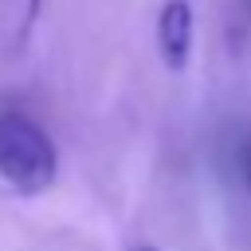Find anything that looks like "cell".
I'll use <instances>...</instances> for the list:
<instances>
[{"label": "cell", "instance_id": "5", "mask_svg": "<svg viewBox=\"0 0 251 251\" xmlns=\"http://www.w3.org/2000/svg\"><path fill=\"white\" fill-rule=\"evenodd\" d=\"M137 251H153V247H137Z\"/></svg>", "mask_w": 251, "mask_h": 251}, {"label": "cell", "instance_id": "4", "mask_svg": "<svg viewBox=\"0 0 251 251\" xmlns=\"http://www.w3.org/2000/svg\"><path fill=\"white\" fill-rule=\"evenodd\" d=\"M243 173H247V188H251V141H247V157H243Z\"/></svg>", "mask_w": 251, "mask_h": 251}, {"label": "cell", "instance_id": "1", "mask_svg": "<svg viewBox=\"0 0 251 251\" xmlns=\"http://www.w3.org/2000/svg\"><path fill=\"white\" fill-rule=\"evenodd\" d=\"M59 173L55 141L24 114H0V180L24 196L47 192Z\"/></svg>", "mask_w": 251, "mask_h": 251}, {"label": "cell", "instance_id": "3", "mask_svg": "<svg viewBox=\"0 0 251 251\" xmlns=\"http://www.w3.org/2000/svg\"><path fill=\"white\" fill-rule=\"evenodd\" d=\"M39 12H43V0H27V4H24V31L39 20Z\"/></svg>", "mask_w": 251, "mask_h": 251}, {"label": "cell", "instance_id": "2", "mask_svg": "<svg viewBox=\"0 0 251 251\" xmlns=\"http://www.w3.org/2000/svg\"><path fill=\"white\" fill-rule=\"evenodd\" d=\"M157 51L169 71H184L192 51V4L188 0H165L157 12Z\"/></svg>", "mask_w": 251, "mask_h": 251}]
</instances>
